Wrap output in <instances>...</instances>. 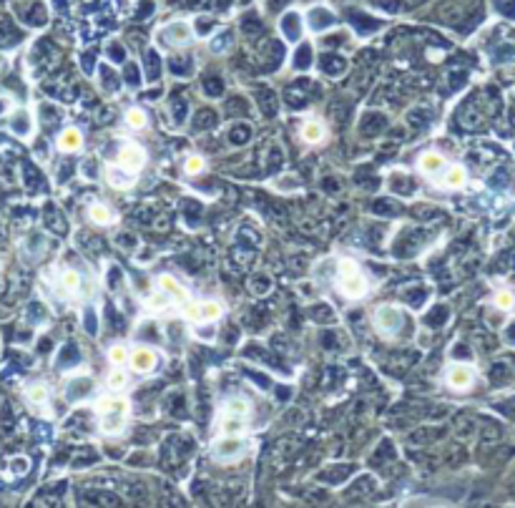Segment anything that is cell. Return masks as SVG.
Listing matches in <instances>:
<instances>
[{
	"mask_svg": "<svg viewBox=\"0 0 515 508\" xmlns=\"http://www.w3.org/2000/svg\"><path fill=\"white\" fill-rule=\"evenodd\" d=\"M128 400L119 398V395H106L96 403V418L101 433L106 435H119L123 433V428L128 423Z\"/></svg>",
	"mask_w": 515,
	"mask_h": 508,
	"instance_id": "cell-1",
	"label": "cell"
},
{
	"mask_svg": "<svg viewBox=\"0 0 515 508\" xmlns=\"http://www.w3.org/2000/svg\"><path fill=\"white\" fill-rule=\"evenodd\" d=\"M337 287L347 300H362L370 292V279L355 260H339Z\"/></svg>",
	"mask_w": 515,
	"mask_h": 508,
	"instance_id": "cell-2",
	"label": "cell"
},
{
	"mask_svg": "<svg viewBox=\"0 0 515 508\" xmlns=\"http://www.w3.org/2000/svg\"><path fill=\"white\" fill-rule=\"evenodd\" d=\"M249 451V440L244 435H222L212 443V458L219 463H234L246 456Z\"/></svg>",
	"mask_w": 515,
	"mask_h": 508,
	"instance_id": "cell-3",
	"label": "cell"
},
{
	"mask_svg": "<svg viewBox=\"0 0 515 508\" xmlns=\"http://www.w3.org/2000/svg\"><path fill=\"white\" fill-rule=\"evenodd\" d=\"M402 322H405V318H402V310L395 305H382L377 307V310L372 312V325L377 332H382V335H395V332H400Z\"/></svg>",
	"mask_w": 515,
	"mask_h": 508,
	"instance_id": "cell-4",
	"label": "cell"
},
{
	"mask_svg": "<svg viewBox=\"0 0 515 508\" xmlns=\"http://www.w3.org/2000/svg\"><path fill=\"white\" fill-rule=\"evenodd\" d=\"M194 38V30L186 20H174V23L164 25L159 35H156V41H161L164 46L169 48H178V46H186V43Z\"/></svg>",
	"mask_w": 515,
	"mask_h": 508,
	"instance_id": "cell-5",
	"label": "cell"
},
{
	"mask_svg": "<svg viewBox=\"0 0 515 508\" xmlns=\"http://www.w3.org/2000/svg\"><path fill=\"white\" fill-rule=\"evenodd\" d=\"M116 164H119V167H123L126 171L138 174L143 169V164H146V149H143V146H138V144H133V141H128V144H123L119 149Z\"/></svg>",
	"mask_w": 515,
	"mask_h": 508,
	"instance_id": "cell-6",
	"label": "cell"
},
{
	"mask_svg": "<svg viewBox=\"0 0 515 508\" xmlns=\"http://www.w3.org/2000/svg\"><path fill=\"white\" fill-rule=\"evenodd\" d=\"M224 315V307L219 302H201V305H186V318L191 322H217Z\"/></svg>",
	"mask_w": 515,
	"mask_h": 508,
	"instance_id": "cell-7",
	"label": "cell"
},
{
	"mask_svg": "<svg viewBox=\"0 0 515 508\" xmlns=\"http://www.w3.org/2000/svg\"><path fill=\"white\" fill-rule=\"evenodd\" d=\"M445 380L452 390H468V387L475 382V373H473L470 365H450Z\"/></svg>",
	"mask_w": 515,
	"mask_h": 508,
	"instance_id": "cell-8",
	"label": "cell"
},
{
	"mask_svg": "<svg viewBox=\"0 0 515 508\" xmlns=\"http://www.w3.org/2000/svg\"><path fill=\"white\" fill-rule=\"evenodd\" d=\"M128 363H131V368L136 370V373L149 375V373H154L156 363H159V355H156L151 347H136L131 353V358H128Z\"/></svg>",
	"mask_w": 515,
	"mask_h": 508,
	"instance_id": "cell-9",
	"label": "cell"
},
{
	"mask_svg": "<svg viewBox=\"0 0 515 508\" xmlns=\"http://www.w3.org/2000/svg\"><path fill=\"white\" fill-rule=\"evenodd\" d=\"M58 289L68 297H78L80 289H83V279H80V272L75 270H63L58 274Z\"/></svg>",
	"mask_w": 515,
	"mask_h": 508,
	"instance_id": "cell-10",
	"label": "cell"
},
{
	"mask_svg": "<svg viewBox=\"0 0 515 508\" xmlns=\"http://www.w3.org/2000/svg\"><path fill=\"white\" fill-rule=\"evenodd\" d=\"M222 416H234V418H246L252 416V403L246 398H239V395H231L222 403Z\"/></svg>",
	"mask_w": 515,
	"mask_h": 508,
	"instance_id": "cell-11",
	"label": "cell"
},
{
	"mask_svg": "<svg viewBox=\"0 0 515 508\" xmlns=\"http://www.w3.org/2000/svg\"><path fill=\"white\" fill-rule=\"evenodd\" d=\"M156 287H161V289H166L169 295L176 300V305H189V295H186V289L181 287V284L176 282V279L171 277V274H161L159 279H156Z\"/></svg>",
	"mask_w": 515,
	"mask_h": 508,
	"instance_id": "cell-12",
	"label": "cell"
},
{
	"mask_svg": "<svg viewBox=\"0 0 515 508\" xmlns=\"http://www.w3.org/2000/svg\"><path fill=\"white\" fill-rule=\"evenodd\" d=\"M106 176H109V181L114 186H119V189H131L133 181H136L138 174H131L126 171L123 167H119V164H111V167H106Z\"/></svg>",
	"mask_w": 515,
	"mask_h": 508,
	"instance_id": "cell-13",
	"label": "cell"
},
{
	"mask_svg": "<svg viewBox=\"0 0 515 508\" xmlns=\"http://www.w3.org/2000/svg\"><path fill=\"white\" fill-rule=\"evenodd\" d=\"M418 169L428 176H432V174H440V169H445V159L437 151H425L418 159Z\"/></svg>",
	"mask_w": 515,
	"mask_h": 508,
	"instance_id": "cell-14",
	"label": "cell"
},
{
	"mask_svg": "<svg viewBox=\"0 0 515 508\" xmlns=\"http://www.w3.org/2000/svg\"><path fill=\"white\" fill-rule=\"evenodd\" d=\"M465 181H468L465 167H460V164L445 167V171H442V184H445L447 189H460V186H465Z\"/></svg>",
	"mask_w": 515,
	"mask_h": 508,
	"instance_id": "cell-15",
	"label": "cell"
},
{
	"mask_svg": "<svg viewBox=\"0 0 515 508\" xmlns=\"http://www.w3.org/2000/svg\"><path fill=\"white\" fill-rule=\"evenodd\" d=\"M246 418L222 416L219 418V433L222 435H244L246 433Z\"/></svg>",
	"mask_w": 515,
	"mask_h": 508,
	"instance_id": "cell-16",
	"label": "cell"
},
{
	"mask_svg": "<svg viewBox=\"0 0 515 508\" xmlns=\"http://www.w3.org/2000/svg\"><path fill=\"white\" fill-rule=\"evenodd\" d=\"M83 146V133L78 128H63L58 136V149L61 151H78Z\"/></svg>",
	"mask_w": 515,
	"mask_h": 508,
	"instance_id": "cell-17",
	"label": "cell"
},
{
	"mask_svg": "<svg viewBox=\"0 0 515 508\" xmlns=\"http://www.w3.org/2000/svg\"><path fill=\"white\" fill-rule=\"evenodd\" d=\"M299 136H302V141H307V144H320V141H325L327 128L322 121H307L302 126V131H299Z\"/></svg>",
	"mask_w": 515,
	"mask_h": 508,
	"instance_id": "cell-18",
	"label": "cell"
},
{
	"mask_svg": "<svg viewBox=\"0 0 515 508\" xmlns=\"http://www.w3.org/2000/svg\"><path fill=\"white\" fill-rule=\"evenodd\" d=\"M25 398H28V403L35 405V408H46L51 393H48V387L43 385V382H33V385H28V390H25Z\"/></svg>",
	"mask_w": 515,
	"mask_h": 508,
	"instance_id": "cell-19",
	"label": "cell"
},
{
	"mask_svg": "<svg viewBox=\"0 0 515 508\" xmlns=\"http://www.w3.org/2000/svg\"><path fill=\"white\" fill-rule=\"evenodd\" d=\"M88 217H91L93 224H111L114 222V212L106 204H91L88 207Z\"/></svg>",
	"mask_w": 515,
	"mask_h": 508,
	"instance_id": "cell-20",
	"label": "cell"
},
{
	"mask_svg": "<svg viewBox=\"0 0 515 508\" xmlns=\"http://www.w3.org/2000/svg\"><path fill=\"white\" fill-rule=\"evenodd\" d=\"M171 305H176V300H174V297L169 295L166 289L156 287V289H154V295H151V300H149V307H151V310H166V307H171Z\"/></svg>",
	"mask_w": 515,
	"mask_h": 508,
	"instance_id": "cell-21",
	"label": "cell"
},
{
	"mask_svg": "<svg viewBox=\"0 0 515 508\" xmlns=\"http://www.w3.org/2000/svg\"><path fill=\"white\" fill-rule=\"evenodd\" d=\"M126 123L131 128H136V131H141V128L149 126V116H146V111H143V109L133 106V109L126 111Z\"/></svg>",
	"mask_w": 515,
	"mask_h": 508,
	"instance_id": "cell-22",
	"label": "cell"
},
{
	"mask_svg": "<svg viewBox=\"0 0 515 508\" xmlns=\"http://www.w3.org/2000/svg\"><path fill=\"white\" fill-rule=\"evenodd\" d=\"M106 385H109V390H123V387L128 385L126 370H121V368H114V370H111L109 377H106Z\"/></svg>",
	"mask_w": 515,
	"mask_h": 508,
	"instance_id": "cell-23",
	"label": "cell"
},
{
	"mask_svg": "<svg viewBox=\"0 0 515 508\" xmlns=\"http://www.w3.org/2000/svg\"><path fill=\"white\" fill-rule=\"evenodd\" d=\"M128 358H131V353H128L123 345H114L109 350V363L114 365V368H123V365L128 363Z\"/></svg>",
	"mask_w": 515,
	"mask_h": 508,
	"instance_id": "cell-24",
	"label": "cell"
},
{
	"mask_svg": "<svg viewBox=\"0 0 515 508\" xmlns=\"http://www.w3.org/2000/svg\"><path fill=\"white\" fill-rule=\"evenodd\" d=\"M204 167H206V164H204V159H201V156H189V159H186V164H183V171L194 176V174L204 171Z\"/></svg>",
	"mask_w": 515,
	"mask_h": 508,
	"instance_id": "cell-25",
	"label": "cell"
},
{
	"mask_svg": "<svg viewBox=\"0 0 515 508\" xmlns=\"http://www.w3.org/2000/svg\"><path fill=\"white\" fill-rule=\"evenodd\" d=\"M495 305H498L500 310H510V307H513V295H510V292H500V295L495 297Z\"/></svg>",
	"mask_w": 515,
	"mask_h": 508,
	"instance_id": "cell-26",
	"label": "cell"
}]
</instances>
